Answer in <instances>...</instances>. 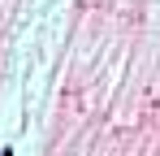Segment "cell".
Returning a JSON list of instances; mask_svg holds the SVG:
<instances>
[{
	"label": "cell",
	"mask_w": 160,
	"mask_h": 156,
	"mask_svg": "<svg viewBox=\"0 0 160 156\" xmlns=\"http://www.w3.org/2000/svg\"><path fill=\"white\" fill-rule=\"evenodd\" d=\"M0 156H13V152H0Z\"/></svg>",
	"instance_id": "obj_1"
}]
</instances>
